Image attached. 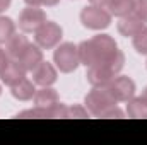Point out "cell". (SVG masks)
<instances>
[{"mask_svg": "<svg viewBox=\"0 0 147 145\" xmlns=\"http://www.w3.org/2000/svg\"><path fill=\"white\" fill-rule=\"evenodd\" d=\"M79 60L86 67H92L98 63H103L110 60L111 56L118 51V46L115 39L108 34H99L87 41H82L79 46Z\"/></svg>", "mask_w": 147, "mask_h": 145, "instance_id": "obj_1", "label": "cell"}, {"mask_svg": "<svg viewBox=\"0 0 147 145\" xmlns=\"http://www.w3.org/2000/svg\"><path fill=\"white\" fill-rule=\"evenodd\" d=\"M116 106V99L113 97L108 87H94L87 96H86V109L92 114V116H101L105 111L110 108Z\"/></svg>", "mask_w": 147, "mask_h": 145, "instance_id": "obj_2", "label": "cell"}, {"mask_svg": "<svg viewBox=\"0 0 147 145\" xmlns=\"http://www.w3.org/2000/svg\"><path fill=\"white\" fill-rule=\"evenodd\" d=\"M53 60H55V63H57V67H58L60 72L70 73L80 63V60H79V50H77V46L74 43H62L55 50Z\"/></svg>", "mask_w": 147, "mask_h": 145, "instance_id": "obj_3", "label": "cell"}, {"mask_svg": "<svg viewBox=\"0 0 147 145\" xmlns=\"http://www.w3.org/2000/svg\"><path fill=\"white\" fill-rule=\"evenodd\" d=\"M80 22L87 29L99 31V29H105V28L110 26L111 14L105 7L89 5V7H84L82 9V12H80Z\"/></svg>", "mask_w": 147, "mask_h": 145, "instance_id": "obj_4", "label": "cell"}, {"mask_svg": "<svg viewBox=\"0 0 147 145\" xmlns=\"http://www.w3.org/2000/svg\"><path fill=\"white\" fill-rule=\"evenodd\" d=\"M62 34H63V31L57 22L46 21L43 26L38 28V31L34 33V39H36V44L39 48L50 50V48H55L60 43Z\"/></svg>", "mask_w": 147, "mask_h": 145, "instance_id": "obj_5", "label": "cell"}, {"mask_svg": "<svg viewBox=\"0 0 147 145\" xmlns=\"http://www.w3.org/2000/svg\"><path fill=\"white\" fill-rule=\"evenodd\" d=\"M106 87H108V91L113 94V97L116 99V103L118 101L127 103L135 94V82L130 77H125V75H120V77L116 75L115 79H111V82Z\"/></svg>", "mask_w": 147, "mask_h": 145, "instance_id": "obj_6", "label": "cell"}, {"mask_svg": "<svg viewBox=\"0 0 147 145\" xmlns=\"http://www.w3.org/2000/svg\"><path fill=\"white\" fill-rule=\"evenodd\" d=\"M46 22V14L38 9V7H26L21 14H19V28L24 33H36L38 28L43 26Z\"/></svg>", "mask_w": 147, "mask_h": 145, "instance_id": "obj_7", "label": "cell"}, {"mask_svg": "<svg viewBox=\"0 0 147 145\" xmlns=\"http://www.w3.org/2000/svg\"><path fill=\"white\" fill-rule=\"evenodd\" d=\"M116 73L111 72L106 65H92V67H87V80L92 87H103V85H108L111 82V79H115Z\"/></svg>", "mask_w": 147, "mask_h": 145, "instance_id": "obj_8", "label": "cell"}, {"mask_svg": "<svg viewBox=\"0 0 147 145\" xmlns=\"http://www.w3.org/2000/svg\"><path fill=\"white\" fill-rule=\"evenodd\" d=\"M0 77H2V82L7 84L9 87L16 85L17 82H21L24 77H26V68L21 65L19 60H9V63L5 65V68L0 72Z\"/></svg>", "mask_w": 147, "mask_h": 145, "instance_id": "obj_9", "label": "cell"}, {"mask_svg": "<svg viewBox=\"0 0 147 145\" xmlns=\"http://www.w3.org/2000/svg\"><path fill=\"white\" fill-rule=\"evenodd\" d=\"M33 82L41 85V87H48L51 84L57 82V70L51 63L48 62H41L36 68L33 70Z\"/></svg>", "mask_w": 147, "mask_h": 145, "instance_id": "obj_10", "label": "cell"}, {"mask_svg": "<svg viewBox=\"0 0 147 145\" xmlns=\"http://www.w3.org/2000/svg\"><path fill=\"white\" fill-rule=\"evenodd\" d=\"M19 62H21V65L26 68V72H33L38 65L43 62V51L39 50V46L29 44V46L26 48V51L21 55Z\"/></svg>", "mask_w": 147, "mask_h": 145, "instance_id": "obj_11", "label": "cell"}, {"mask_svg": "<svg viewBox=\"0 0 147 145\" xmlns=\"http://www.w3.org/2000/svg\"><path fill=\"white\" fill-rule=\"evenodd\" d=\"M144 28V22L135 15V14H128V15H125V17H120V22H118V31H120V34H123V36H135L140 29Z\"/></svg>", "mask_w": 147, "mask_h": 145, "instance_id": "obj_12", "label": "cell"}, {"mask_svg": "<svg viewBox=\"0 0 147 145\" xmlns=\"http://www.w3.org/2000/svg\"><path fill=\"white\" fill-rule=\"evenodd\" d=\"M29 44H31L29 39L24 36V34H14V36L7 41V55H9V58L19 60L21 55L26 51V48Z\"/></svg>", "mask_w": 147, "mask_h": 145, "instance_id": "obj_13", "label": "cell"}, {"mask_svg": "<svg viewBox=\"0 0 147 145\" xmlns=\"http://www.w3.org/2000/svg\"><path fill=\"white\" fill-rule=\"evenodd\" d=\"M12 91V96L16 97V99H19V101H29V99H33L34 97V94H36V89H34V84L29 80V79H22L21 82H17L16 85H12L10 87Z\"/></svg>", "mask_w": 147, "mask_h": 145, "instance_id": "obj_14", "label": "cell"}, {"mask_svg": "<svg viewBox=\"0 0 147 145\" xmlns=\"http://www.w3.org/2000/svg\"><path fill=\"white\" fill-rule=\"evenodd\" d=\"M58 101H60L58 92L55 89H51L50 85L48 87H41L34 94V104L39 106V108H50V106L57 104Z\"/></svg>", "mask_w": 147, "mask_h": 145, "instance_id": "obj_15", "label": "cell"}, {"mask_svg": "<svg viewBox=\"0 0 147 145\" xmlns=\"http://www.w3.org/2000/svg\"><path fill=\"white\" fill-rule=\"evenodd\" d=\"M110 10L111 15H116V17H125L128 14H132L134 10V0H110L108 5H106Z\"/></svg>", "mask_w": 147, "mask_h": 145, "instance_id": "obj_16", "label": "cell"}, {"mask_svg": "<svg viewBox=\"0 0 147 145\" xmlns=\"http://www.w3.org/2000/svg\"><path fill=\"white\" fill-rule=\"evenodd\" d=\"M127 103V114L130 118H147V101L144 97H132Z\"/></svg>", "mask_w": 147, "mask_h": 145, "instance_id": "obj_17", "label": "cell"}, {"mask_svg": "<svg viewBox=\"0 0 147 145\" xmlns=\"http://www.w3.org/2000/svg\"><path fill=\"white\" fill-rule=\"evenodd\" d=\"M16 34V24L12 19L0 15V44L7 43L10 38Z\"/></svg>", "mask_w": 147, "mask_h": 145, "instance_id": "obj_18", "label": "cell"}, {"mask_svg": "<svg viewBox=\"0 0 147 145\" xmlns=\"http://www.w3.org/2000/svg\"><path fill=\"white\" fill-rule=\"evenodd\" d=\"M134 48L137 50V53L147 55V26H144V28L134 36Z\"/></svg>", "mask_w": 147, "mask_h": 145, "instance_id": "obj_19", "label": "cell"}, {"mask_svg": "<svg viewBox=\"0 0 147 145\" xmlns=\"http://www.w3.org/2000/svg\"><path fill=\"white\" fill-rule=\"evenodd\" d=\"M132 14H135L144 24L147 22V0H134V10Z\"/></svg>", "mask_w": 147, "mask_h": 145, "instance_id": "obj_20", "label": "cell"}, {"mask_svg": "<svg viewBox=\"0 0 147 145\" xmlns=\"http://www.w3.org/2000/svg\"><path fill=\"white\" fill-rule=\"evenodd\" d=\"M46 109H48V118H67V109L69 108L58 101L57 104H53Z\"/></svg>", "mask_w": 147, "mask_h": 145, "instance_id": "obj_21", "label": "cell"}, {"mask_svg": "<svg viewBox=\"0 0 147 145\" xmlns=\"http://www.w3.org/2000/svg\"><path fill=\"white\" fill-rule=\"evenodd\" d=\"M87 114H89L87 109L82 106H77V104L67 109V118H87Z\"/></svg>", "mask_w": 147, "mask_h": 145, "instance_id": "obj_22", "label": "cell"}, {"mask_svg": "<svg viewBox=\"0 0 147 145\" xmlns=\"http://www.w3.org/2000/svg\"><path fill=\"white\" fill-rule=\"evenodd\" d=\"M101 118H123V111L118 109L116 106H113V108H110L108 111H105V113L101 114Z\"/></svg>", "mask_w": 147, "mask_h": 145, "instance_id": "obj_23", "label": "cell"}, {"mask_svg": "<svg viewBox=\"0 0 147 145\" xmlns=\"http://www.w3.org/2000/svg\"><path fill=\"white\" fill-rule=\"evenodd\" d=\"M9 60H10V58H9V55H7V51L0 48V72L5 68V65L9 63Z\"/></svg>", "mask_w": 147, "mask_h": 145, "instance_id": "obj_24", "label": "cell"}, {"mask_svg": "<svg viewBox=\"0 0 147 145\" xmlns=\"http://www.w3.org/2000/svg\"><path fill=\"white\" fill-rule=\"evenodd\" d=\"M91 5H98V7H106L110 0H89Z\"/></svg>", "mask_w": 147, "mask_h": 145, "instance_id": "obj_25", "label": "cell"}, {"mask_svg": "<svg viewBox=\"0 0 147 145\" xmlns=\"http://www.w3.org/2000/svg\"><path fill=\"white\" fill-rule=\"evenodd\" d=\"M10 5V0H0V12H3L5 9H9Z\"/></svg>", "mask_w": 147, "mask_h": 145, "instance_id": "obj_26", "label": "cell"}, {"mask_svg": "<svg viewBox=\"0 0 147 145\" xmlns=\"http://www.w3.org/2000/svg\"><path fill=\"white\" fill-rule=\"evenodd\" d=\"M26 3L33 5V7H39V5H43V0H26Z\"/></svg>", "mask_w": 147, "mask_h": 145, "instance_id": "obj_27", "label": "cell"}, {"mask_svg": "<svg viewBox=\"0 0 147 145\" xmlns=\"http://www.w3.org/2000/svg\"><path fill=\"white\" fill-rule=\"evenodd\" d=\"M60 0H43V5H46V7H53V5H57Z\"/></svg>", "mask_w": 147, "mask_h": 145, "instance_id": "obj_28", "label": "cell"}, {"mask_svg": "<svg viewBox=\"0 0 147 145\" xmlns=\"http://www.w3.org/2000/svg\"><path fill=\"white\" fill-rule=\"evenodd\" d=\"M142 97H144V99H146V101H147V87H146V89H144V94H142Z\"/></svg>", "mask_w": 147, "mask_h": 145, "instance_id": "obj_29", "label": "cell"}, {"mask_svg": "<svg viewBox=\"0 0 147 145\" xmlns=\"http://www.w3.org/2000/svg\"><path fill=\"white\" fill-rule=\"evenodd\" d=\"M0 92H2V87H0Z\"/></svg>", "mask_w": 147, "mask_h": 145, "instance_id": "obj_30", "label": "cell"}]
</instances>
